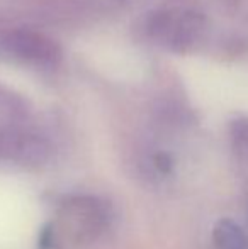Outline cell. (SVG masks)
<instances>
[{
	"instance_id": "6da1fadb",
	"label": "cell",
	"mask_w": 248,
	"mask_h": 249,
	"mask_svg": "<svg viewBox=\"0 0 248 249\" xmlns=\"http://www.w3.org/2000/svg\"><path fill=\"white\" fill-rule=\"evenodd\" d=\"M111 220V210L97 197H68L58 209V215L41 236L43 249L65 243L82 244L99 237Z\"/></svg>"
},
{
	"instance_id": "7a4b0ae2",
	"label": "cell",
	"mask_w": 248,
	"mask_h": 249,
	"mask_svg": "<svg viewBox=\"0 0 248 249\" xmlns=\"http://www.w3.org/2000/svg\"><path fill=\"white\" fill-rule=\"evenodd\" d=\"M146 36L158 46L173 53L197 48L208 34V20L189 9H167L153 12L146 19Z\"/></svg>"
},
{
	"instance_id": "3957f363",
	"label": "cell",
	"mask_w": 248,
	"mask_h": 249,
	"mask_svg": "<svg viewBox=\"0 0 248 249\" xmlns=\"http://www.w3.org/2000/svg\"><path fill=\"white\" fill-rule=\"evenodd\" d=\"M0 50L12 59L36 68H53L61 61V50L43 33L14 29L0 37Z\"/></svg>"
},
{
	"instance_id": "277c9868",
	"label": "cell",
	"mask_w": 248,
	"mask_h": 249,
	"mask_svg": "<svg viewBox=\"0 0 248 249\" xmlns=\"http://www.w3.org/2000/svg\"><path fill=\"white\" fill-rule=\"evenodd\" d=\"M216 249H248V241L242 227L231 219H221L212 229Z\"/></svg>"
},
{
	"instance_id": "5b68a950",
	"label": "cell",
	"mask_w": 248,
	"mask_h": 249,
	"mask_svg": "<svg viewBox=\"0 0 248 249\" xmlns=\"http://www.w3.org/2000/svg\"><path fill=\"white\" fill-rule=\"evenodd\" d=\"M219 2L225 3V5H228V7H236V5H240L243 0H219Z\"/></svg>"
}]
</instances>
